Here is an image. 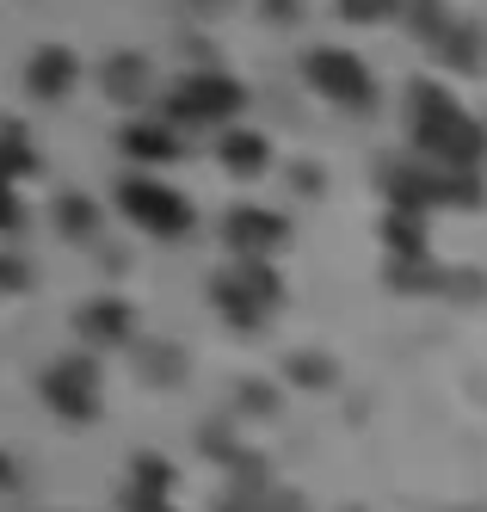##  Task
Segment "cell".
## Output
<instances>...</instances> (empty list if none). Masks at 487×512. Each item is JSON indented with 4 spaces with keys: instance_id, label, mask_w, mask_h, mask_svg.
Instances as JSON below:
<instances>
[{
    "instance_id": "obj_1",
    "label": "cell",
    "mask_w": 487,
    "mask_h": 512,
    "mask_svg": "<svg viewBox=\"0 0 487 512\" xmlns=\"http://www.w3.org/2000/svg\"><path fill=\"white\" fill-rule=\"evenodd\" d=\"M407 136H414V155L444 167V173H475L487 161L481 118L444 81H414L407 87Z\"/></svg>"
},
{
    "instance_id": "obj_2",
    "label": "cell",
    "mask_w": 487,
    "mask_h": 512,
    "mask_svg": "<svg viewBox=\"0 0 487 512\" xmlns=\"http://www.w3.org/2000/svg\"><path fill=\"white\" fill-rule=\"evenodd\" d=\"M210 303L222 321H235L241 334H259V327L272 321V309L284 303V284L272 272V260H241L235 272H222L210 284Z\"/></svg>"
},
{
    "instance_id": "obj_3",
    "label": "cell",
    "mask_w": 487,
    "mask_h": 512,
    "mask_svg": "<svg viewBox=\"0 0 487 512\" xmlns=\"http://www.w3.org/2000/svg\"><path fill=\"white\" fill-rule=\"evenodd\" d=\"M303 81H309L315 99L333 105V112H370V105H377V81H370L364 56L346 50V44H315L303 56Z\"/></svg>"
},
{
    "instance_id": "obj_4",
    "label": "cell",
    "mask_w": 487,
    "mask_h": 512,
    "mask_svg": "<svg viewBox=\"0 0 487 512\" xmlns=\"http://www.w3.org/2000/svg\"><path fill=\"white\" fill-rule=\"evenodd\" d=\"M111 198H118V210L130 216L142 235H155V241H179V235H192V223H198L192 198H179L173 186H161V179H148V173H124Z\"/></svg>"
},
{
    "instance_id": "obj_5",
    "label": "cell",
    "mask_w": 487,
    "mask_h": 512,
    "mask_svg": "<svg viewBox=\"0 0 487 512\" xmlns=\"http://www.w3.org/2000/svg\"><path fill=\"white\" fill-rule=\"evenodd\" d=\"M37 395L44 408L68 426H87L99 420V364L93 358H56L44 377H37Z\"/></svg>"
},
{
    "instance_id": "obj_6",
    "label": "cell",
    "mask_w": 487,
    "mask_h": 512,
    "mask_svg": "<svg viewBox=\"0 0 487 512\" xmlns=\"http://www.w3.org/2000/svg\"><path fill=\"white\" fill-rule=\"evenodd\" d=\"M247 105L241 81L235 75H185L173 93H167V124H235V112Z\"/></svg>"
},
{
    "instance_id": "obj_7",
    "label": "cell",
    "mask_w": 487,
    "mask_h": 512,
    "mask_svg": "<svg viewBox=\"0 0 487 512\" xmlns=\"http://www.w3.org/2000/svg\"><path fill=\"white\" fill-rule=\"evenodd\" d=\"M222 241L235 247V260H272V253L290 241L284 229V216L278 210H229V223H222Z\"/></svg>"
},
{
    "instance_id": "obj_8",
    "label": "cell",
    "mask_w": 487,
    "mask_h": 512,
    "mask_svg": "<svg viewBox=\"0 0 487 512\" xmlns=\"http://www.w3.org/2000/svg\"><path fill=\"white\" fill-rule=\"evenodd\" d=\"M74 81H81V56L74 50H62V44L31 50V62H25V93L31 99H68Z\"/></svg>"
},
{
    "instance_id": "obj_9",
    "label": "cell",
    "mask_w": 487,
    "mask_h": 512,
    "mask_svg": "<svg viewBox=\"0 0 487 512\" xmlns=\"http://www.w3.org/2000/svg\"><path fill=\"white\" fill-rule=\"evenodd\" d=\"M74 321H81V334H87L93 346H124L130 327H136V309H130L124 297H93Z\"/></svg>"
},
{
    "instance_id": "obj_10",
    "label": "cell",
    "mask_w": 487,
    "mask_h": 512,
    "mask_svg": "<svg viewBox=\"0 0 487 512\" xmlns=\"http://www.w3.org/2000/svg\"><path fill=\"white\" fill-rule=\"evenodd\" d=\"M185 149L179 142V124H130L124 130V155L130 161H173Z\"/></svg>"
},
{
    "instance_id": "obj_11",
    "label": "cell",
    "mask_w": 487,
    "mask_h": 512,
    "mask_svg": "<svg viewBox=\"0 0 487 512\" xmlns=\"http://www.w3.org/2000/svg\"><path fill=\"white\" fill-rule=\"evenodd\" d=\"M216 155H222V167L229 173H241V179H253L259 167H266V136L259 130H222V142H216Z\"/></svg>"
},
{
    "instance_id": "obj_12",
    "label": "cell",
    "mask_w": 487,
    "mask_h": 512,
    "mask_svg": "<svg viewBox=\"0 0 487 512\" xmlns=\"http://www.w3.org/2000/svg\"><path fill=\"white\" fill-rule=\"evenodd\" d=\"M99 75H105V93L118 99V105H130V99H142V93H148V62H142V56H130V50H124V56H111Z\"/></svg>"
},
{
    "instance_id": "obj_13",
    "label": "cell",
    "mask_w": 487,
    "mask_h": 512,
    "mask_svg": "<svg viewBox=\"0 0 487 512\" xmlns=\"http://www.w3.org/2000/svg\"><path fill=\"white\" fill-rule=\"evenodd\" d=\"M56 229H62L68 241H93V235H99V204L81 198V192H68V198L56 204Z\"/></svg>"
},
{
    "instance_id": "obj_14",
    "label": "cell",
    "mask_w": 487,
    "mask_h": 512,
    "mask_svg": "<svg viewBox=\"0 0 487 512\" xmlns=\"http://www.w3.org/2000/svg\"><path fill=\"white\" fill-rule=\"evenodd\" d=\"M31 167H37V149L19 136V124H0V173L19 179V173H31Z\"/></svg>"
},
{
    "instance_id": "obj_15",
    "label": "cell",
    "mask_w": 487,
    "mask_h": 512,
    "mask_svg": "<svg viewBox=\"0 0 487 512\" xmlns=\"http://www.w3.org/2000/svg\"><path fill=\"white\" fill-rule=\"evenodd\" d=\"M340 13H346V19H389L395 0H340Z\"/></svg>"
},
{
    "instance_id": "obj_16",
    "label": "cell",
    "mask_w": 487,
    "mask_h": 512,
    "mask_svg": "<svg viewBox=\"0 0 487 512\" xmlns=\"http://www.w3.org/2000/svg\"><path fill=\"white\" fill-rule=\"evenodd\" d=\"M19 229V198H13V179L0 173V235H13Z\"/></svg>"
},
{
    "instance_id": "obj_17",
    "label": "cell",
    "mask_w": 487,
    "mask_h": 512,
    "mask_svg": "<svg viewBox=\"0 0 487 512\" xmlns=\"http://www.w3.org/2000/svg\"><path fill=\"white\" fill-rule=\"evenodd\" d=\"M25 260H19V253H0V290H25Z\"/></svg>"
},
{
    "instance_id": "obj_18",
    "label": "cell",
    "mask_w": 487,
    "mask_h": 512,
    "mask_svg": "<svg viewBox=\"0 0 487 512\" xmlns=\"http://www.w3.org/2000/svg\"><path fill=\"white\" fill-rule=\"evenodd\" d=\"M296 371H303V383H327L333 364H327V358H296Z\"/></svg>"
},
{
    "instance_id": "obj_19",
    "label": "cell",
    "mask_w": 487,
    "mask_h": 512,
    "mask_svg": "<svg viewBox=\"0 0 487 512\" xmlns=\"http://www.w3.org/2000/svg\"><path fill=\"white\" fill-rule=\"evenodd\" d=\"M0 488H13V463H7V451H0Z\"/></svg>"
}]
</instances>
